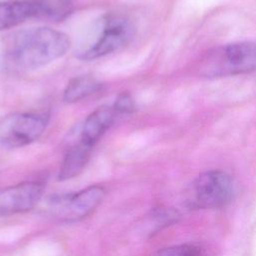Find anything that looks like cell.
<instances>
[{
  "label": "cell",
  "instance_id": "6da1fadb",
  "mask_svg": "<svg viewBox=\"0 0 256 256\" xmlns=\"http://www.w3.org/2000/svg\"><path fill=\"white\" fill-rule=\"evenodd\" d=\"M70 44L65 33L49 27L24 29L5 39L4 59L13 70H34L62 57Z\"/></svg>",
  "mask_w": 256,
  "mask_h": 256
},
{
  "label": "cell",
  "instance_id": "7a4b0ae2",
  "mask_svg": "<svg viewBox=\"0 0 256 256\" xmlns=\"http://www.w3.org/2000/svg\"><path fill=\"white\" fill-rule=\"evenodd\" d=\"M135 26L122 13H105L96 19L84 35L76 51L81 60H95L116 52L132 39Z\"/></svg>",
  "mask_w": 256,
  "mask_h": 256
},
{
  "label": "cell",
  "instance_id": "3957f363",
  "mask_svg": "<svg viewBox=\"0 0 256 256\" xmlns=\"http://www.w3.org/2000/svg\"><path fill=\"white\" fill-rule=\"evenodd\" d=\"M234 190L229 174L220 170L207 171L192 182L188 190V202L200 209L220 208L232 200Z\"/></svg>",
  "mask_w": 256,
  "mask_h": 256
},
{
  "label": "cell",
  "instance_id": "277c9868",
  "mask_svg": "<svg viewBox=\"0 0 256 256\" xmlns=\"http://www.w3.org/2000/svg\"><path fill=\"white\" fill-rule=\"evenodd\" d=\"M106 194L100 185L89 186L78 192L58 195L50 199L49 213L62 222H76L91 214Z\"/></svg>",
  "mask_w": 256,
  "mask_h": 256
},
{
  "label": "cell",
  "instance_id": "5b68a950",
  "mask_svg": "<svg viewBox=\"0 0 256 256\" xmlns=\"http://www.w3.org/2000/svg\"><path fill=\"white\" fill-rule=\"evenodd\" d=\"M49 122L46 112H18L0 121V141L8 147H22L37 140Z\"/></svg>",
  "mask_w": 256,
  "mask_h": 256
},
{
  "label": "cell",
  "instance_id": "8992f818",
  "mask_svg": "<svg viewBox=\"0 0 256 256\" xmlns=\"http://www.w3.org/2000/svg\"><path fill=\"white\" fill-rule=\"evenodd\" d=\"M205 69L212 76L237 75L255 71L256 43H233L217 49L208 58Z\"/></svg>",
  "mask_w": 256,
  "mask_h": 256
},
{
  "label": "cell",
  "instance_id": "52a82bcc",
  "mask_svg": "<svg viewBox=\"0 0 256 256\" xmlns=\"http://www.w3.org/2000/svg\"><path fill=\"white\" fill-rule=\"evenodd\" d=\"M44 192L39 181L18 183L0 190V216L23 213L34 208Z\"/></svg>",
  "mask_w": 256,
  "mask_h": 256
},
{
  "label": "cell",
  "instance_id": "ba28073f",
  "mask_svg": "<svg viewBox=\"0 0 256 256\" xmlns=\"http://www.w3.org/2000/svg\"><path fill=\"white\" fill-rule=\"evenodd\" d=\"M39 18L38 0L0 1V31Z\"/></svg>",
  "mask_w": 256,
  "mask_h": 256
},
{
  "label": "cell",
  "instance_id": "9c48e42d",
  "mask_svg": "<svg viewBox=\"0 0 256 256\" xmlns=\"http://www.w3.org/2000/svg\"><path fill=\"white\" fill-rule=\"evenodd\" d=\"M113 107L102 106L94 110L85 119L80 135V141L90 147L98 142L102 135L110 128L115 119Z\"/></svg>",
  "mask_w": 256,
  "mask_h": 256
},
{
  "label": "cell",
  "instance_id": "30bf717a",
  "mask_svg": "<svg viewBox=\"0 0 256 256\" xmlns=\"http://www.w3.org/2000/svg\"><path fill=\"white\" fill-rule=\"evenodd\" d=\"M93 147L86 145L80 140L71 146L61 163L58 180L65 181L77 176L86 166Z\"/></svg>",
  "mask_w": 256,
  "mask_h": 256
},
{
  "label": "cell",
  "instance_id": "8fae6325",
  "mask_svg": "<svg viewBox=\"0 0 256 256\" xmlns=\"http://www.w3.org/2000/svg\"><path fill=\"white\" fill-rule=\"evenodd\" d=\"M103 84L93 76L81 75L72 78L63 91V100L66 103H75L101 90Z\"/></svg>",
  "mask_w": 256,
  "mask_h": 256
},
{
  "label": "cell",
  "instance_id": "7c38bea8",
  "mask_svg": "<svg viewBox=\"0 0 256 256\" xmlns=\"http://www.w3.org/2000/svg\"><path fill=\"white\" fill-rule=\"evenodd\" d=\"M38 20L61 22L68 18L74 10L72 0H38Z\"/></svg>",
  "mask_w": 256,
  "mask_h": 256
},
{
  "label": "cell",
  "instance_id": "4fadbf2b",
  "mask_svg": "<svg viewBox=\"0 0 256 256\" xmlns=\"http://www.w3.org/2000/svg\"><path fill=\"white\" fill-rule=\"evenodd\" d=\"M113 109L116 113L131 114L135 111L136 104L130 93L122 92L116 97Z\"/></svg>",
  "mask_w": 256,
  "mask_h": 256
},
{
  "label": "cell",
  "instance_id": "5bb4252c",
  "mask_svg": "<svg viewBox=\"0 0 256 256\" xmlns=\"http://www.w3.org/2000/svg\"><path fill=\"white\" fill-rule=\"evenodd\" d=\"M157 256H199V249L194 245L182 244L165 248Z\"/></svg>",
  "mask_w": 256,
  "mask_h": 256
}]
</instances>
